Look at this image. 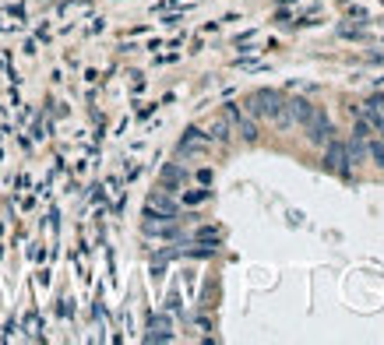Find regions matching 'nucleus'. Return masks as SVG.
I'll return each instance as SVG.
<instances>
[{
	"mask_svg": "<svg viewBox=\"0 0 384 345\" xmlns=\"http://www.w3.org/2000/svg\"><path fill=\"white\" fill-rule=\"evenodd\" d=\"M367 152H371V159H374V163L384 170V145H381V141H367Z\"/></svg>",
	"mask_w": 384,
	"mask_h": 345,
	"instance_id": "9b49d317",
	"label": "nucleus"
},
{
	"mask_svg": "<svg viewBox=\"0 0 384 345\" xmlns=\"http://www.w3.org/2000/svg\"><path fill=\"white\" fill-rule=\"evenodd\" d=\"M346 155H349V163L356 166V163H363V155H367V138L363 134H353V141L346 145Z\"/></svg>",
	"mask_w": 384,
	"mask_h": 345,
	"instance_id": "6e6552de",
	"label": "nucleus"
},
{
	"mask_svg": "<svg viewBox=\"0 0 384 345\" xmlns=\"http://www.w3.org/2000/svg\"><path fill=\"white\" fill-rule=\"evenodd\" d=\"M173 335H170V321L166 317H152V335H148V342H170Z\"/></svg>",
	"mask_w": 384,
	"mask_h": 345,
	"instance_id": "1a4fd4ad",
	"label": "nucleus"
},
{
	"mask_svg": "<svg viewBox=\"0 0 384 345\" xmlns=\"http://www.w3.org/2000/svg\"><path fill=\"white\" fill-rule=\"evenodd\" d=\"M282 99H286V95H279L275 88H258V92L247 99V113H251V116H261V120H272V124H275Z\"/></svg>",
	"mask_w": 384,
	"mask_h": 345,
	"instance_id": "f257e3e1",
	"label": "nucleus"
},
{
	"mask_svg": "<svg viewBox=\"0 0 384 345\" xmlns=\"http://www.w3.org/2000/svg\"><path fill=\"white\" fill-rule=\"evenodd\" d=\"M208 138H215V141H226V138H229V120H226V116L212 120V127H208Z\"/></svg>",
	"mask_w": 384,
	"mask_h": 345,
	"instance_id": "9d476101",
	"label": "nucleus"
},
{
	"mask_svg": "<svg viewBox=\"0 0 384 345\" xmlns=\"http://www.w3.org/2000/svg\"><path fill=\"white\" fill-rule=\"evenodd\" d=\"M163 176H166V183H180V180H184V172L177 170V166H170V170L163 172Z\"/></svg>",
	"mask_w": 384,
	"mask_h": 345,
	"instance_id": "f8f14e48",
	"label": "nucleus"
},
{
	"mask_svg": "<svg viewBox=\"0 0 384 345\" xmlns=\"http://www.w3.org/2000/svg\"><path fill=\"white\" fill-rule=\"evenodd\" d=\"M363 120H367L371 127L384 131V95H371V99L363 102Z\"/></svg>",
	"mask_w": 384,
	"mask_h": 345,
	"instance_id": "423d86ee",
	"label": "nucleus"
},
{
	"mask_svg": "<svg viewBox=\"0 0 384 345\" xmlns=\"http://www.w3.org/2000/svg\"><path fill=\"white\" fill-rule=\"evenodd\" d=\"M300 127L307 131V141H310V145H328L331 134H335V131H331V120H328L324 109H317V106L310 109V116H307Z\"/></svg>",
	"mask_w": 384,
	"mask_h": 345,
	"instance_id": "f03ea898",
	"label": "nucleus"
},
{
	"mask_svg": "<svg viewBox=\"0 0 384 345\" xmlns=\"http://www.w3.org/2000/svg\"><path fill=\"white\" fill-rule=\"evenodd\" d=\"M145 208H148V215H155V219H173V215H177V201H173L170 194H163V190H155Z\"/></svg>",
	"mask_w": 384,
	"mask_h": 345,
	"instance_id": "39448f33",
	"label": "nucleus"
},
{
	"mask_svg": "<svg viewBox=\"0 0 384 345\" xmlns=\"http://www.w3.org/2000/svg\"><path fill=\"white\" fill-rule=\"evenodd\" d=\"M324 170L335 172V176H346V172H349V155H346V145L328 141V152H324Z\"/></svg>",
	"mask_w": 384,
	"mask_h": 345,
	"instance_id": "20e7f679",
	"label": "nucleus"
},
{
	"mask_svg": "<svg viewBox=\"0 0 384 345\" xmlns=\"http://www.w3.org/2000/svg\"><path fill=\"white\" fill-rule=\"evenodd\" d=\"M226 120H229V127L243 138V141H258V124L251 120V113L247 109H240V106H226V113H222Z\"/></svg>",
	"mask_w": 384,
	"mask_h": 345,
	"instance_id": "7ed1b4c3",
	"label": "nucleus"
},
{
	"mask_svg": "<svg viewBox=\"0 0 384 345\" xmlns=\"http://www.w3.org/2000/svg\"><path fill=\"white\" fill-rule=\"evenodd\" d=\"M204 145H208V138H204L201 131H191V134L180 141V155H201V152H204Z\"/></svg>",
	"mask_w": 384,
	"mask_h": 345,
	"instance_id": "0eeeda50",
	"label": "nucleus"
}]
</instances>
